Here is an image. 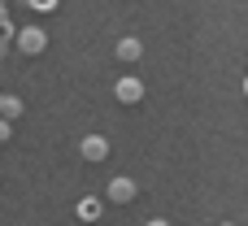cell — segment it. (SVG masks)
Instances as JSON below:
<instances>
[{"label":"cell","mask_w":248,"mask_h":226,"mask_svg":"<svg viewBox=\"0 0 248 226\" xmlns=\"http://www.w3.org/2000/svg\"><path fill=\"white\" fill-rule=\"evenodd\" d=\"M13 44H17L26 57H39V52L48 48V30H39V26H22V30L13 35Z\"/></svg>","instance_id":"6da1fadb"},{"label":"cell","mask_w":248,"mask_h":226,"mask_svg":"<svg viewBox=\"0 0 248 226\" xmlns=\"http://www.w3.org/2000/svg\"><path fill=\"white\" fill-rule=\"evenodd\" d=\"M113 96H118L122 105H140V100H144V83H140L135 74H126V78L113 83Z\"/></svg>","instance_id":"7a4b0ae2"},{"label":"cell","mask_w":248,"mask_h":226,"mask_svg":"<svg viewBox=\"0 0 248 226\" xmlns=\"http://www.w3.org/2000/svg\"><path fill=\"white\" fill-rule=\"evenodd\" d=\"M78 152H83V161H105V157H109V139H105V135H87V139L78 144Z\"/></svg>","instance_id":"3957f363"},{"label":"cell","mask_w":248,"mask_h":226,"mask_svg":"<svg viewBox=\"0 0 248 226\" xmlns=\"http://www.w3.org/2000/svg\"><path fill=\"white\" fill-rule=\"evenodd\" d=\"M135 196H140V187H135L131 179H113V183H109V205H131Z\"/></svg>","instance_id":"277c9868"},{"label":"cell","mask_w":248,"mask_h":226,"mask_svg":"<svg viewBox=\"0 0 248 226\" xmlns=\"http://www.w3.org/2000/svg\"><path fill=\"white\" fill-rule=\"evenodd\" d=\"M100 209H105V200H100V196H83V200H78V218H83V222H96V218H100Z\"/></svg>","instance_id":"5b68a950"},{"label":"cell","mask_w":248,"mask_h":226,"mask_svg":"<svg viewBox=\"0 0 248 226\" xmlns=\"http://www.w3.org/2000/svg\"><path fill=\"white\" fill-rule=\"evenodd\" d=\"M140 52H144L140 39H118V61H140Z\"/></svg>","instance_id":"8992f818"},{"label":"cell","mask_w":248,"mask_h":226,"mask_svg":"<svg viewBox=\"0 0 248 226\" xmlns=\"http://www.w3.org/2000/svg\"><path fill=\"white\" fill-rule=\"evenodd\" d=\"M17 113H22V100H17V96H0V118H4V122H13Z\"/></svg>","instance_id":"52a82bcc"},{"label":"cell","mask_w":248,"mask_h":226,"mask_svg":"<svg viewBox=\"0 0 248 226\" xmlns=\"http://www.w3.org/2000/svg\"><path fill=\"white\" fill-rule=\"evenodd\" d=\"M13 35H17V26H13V22H9V13L0 9V39H13Z\"/></svg>","instance_id":"ba28073f"},{"label":"cell","mask_w":248,"mask_h":226,"mask_svg":"<svg viewBox=\"0 0 248 226\" xmlns=\"http://www.w3.org/2000/svg\"><path fill=\"white\" fill-rule=\"evenodd\" d=\"M31 9H39V13H48V9H57V0H26Z\"/></svg>","instance_id":"9c48e42d"},{"label":"cell","mask_w":248,"mask_h":226,"mask_svg":"<svg viewBox=\"0 0 248 226\" xmlns=\"http://www.w3.org/2000/svg\"><path fill=\"white\" fill-rule=\"evenodd\" d=\"M4 139H9V122L0 118V144H4Z\"/></svg>","instance_id":"30bf717a"},{"label":"cell","mask_w":248,"mask_h":226,"mask_svg":"<svg viewBox=\"0 0 248 226\" xmlns=\"http://www.w3.org/2000/svg\"><path fill=\"white\" fill-rule=\"evenodd\" d=\"M9 44H13V39H0V61H4V52H9Z\"/></svg>","instance_id":"8fae6325"},{"label":"cell","mask_w":248,"mask_h":226,"mask_svg":"<svg viewBox=\"0 0 248 226\" xmlns=\"http://www.w3.org/2000/svg\"><path fill=\"white\" fill-rule=\"evenodd\" d=\"M148 226H170V222H166V218H153V222H148Z\"/></svg>","instance_id":"7c38bea8"},{"label":"cell","mask_w":248,"mask_h":226,"mask_svg":"<svg viewBox=\"0 0 248 226\" xmlns=\"http://www.w3.org/2000/svg\"><path fill=\"white\" fill-rule=\"evenodd\" d=\"M244 91H248V78H244Z\"/></svg>","instance_id":"4fadbf2b"},{"label":"cell","mask_w":248,"mask_h":226,"mask_svg":"<svg viewBox=\"0 0 248 226\" xmlns=\"http://www.w3.org/2000/svg\"><path fill=\"white\" fill-rule=\"evenodd\" d=\"M0 9H4V0H0Z\"/></svg>","instance_id":"5bb4252c"}]
</instances>
